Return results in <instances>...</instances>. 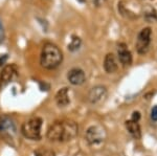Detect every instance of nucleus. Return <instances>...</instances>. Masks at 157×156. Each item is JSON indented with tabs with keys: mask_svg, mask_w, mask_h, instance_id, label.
<instances>
[{
	"mask_svg": "<svg viewBox=\"0 0 157 156\" xmlns=\"http://www.w3.org/2000/svg\"><path fill=\"white\" fill-rule=\"evenodd\" d=\"M102 1H103V0H93V2H94L95 4H98L100 2H102Z\"/></svg>",
	"mask_w": 157,
	"mask_h": 156,
	"instance_id": "obj_20",
	"label": "nucleus"
},
{
	"mask_svg": "<svg viewBox=\"0 0 157 156\" xmlns=\"http://www.w3.org/2000/svg\"><path fill=\"white\" fill-rule=\"evenodd\" d=\"M85 138L90 146H98L105 140L106 131L100 125L91 126L85 133Z\"/></svg>",
	"mask_w": 157,
	"mask_h": 156,
	"instance_id": "obj_4",
	"label": "nucleus"
},
{
	"mask_svg": "<svg viewBox=\"0 0 157 156\" xmlns=\"http://www.w3.org/2000/svg\"><path fill=\"white\" fill-rule=\"evenodd\" d=\"M117 56L120 62L124 66H130L132 64V54L125 43H120L117 45Z\"/></svg>",
	"mask_w": 157,
	"mask_h": 156,
	"instance_id": "obj_8",
	"label": "nucleus"
},
{
	"mask_svg": "<svg viewBox=\"0 0 157 156\" xmlns=\"http://www.w3.org/2000/svg\"><path fill=\"white\" fill-rule=\"evenodd\" d=\"M106 94H107L106 87L98 85V86L93 87L90 90L89 94H88V101H89L91 104H97V103L101 102L106 97Z\"/></svg>",
	"mask_w": 157,
	"mask_h": 156,
	"instance_id": "obj_9",
	"label": "nucleus"
},
{
	"mask_svg": "<svg viewBox=\"0 0 157 156\" xmlns=\"http://www.w3.org/2000/svg\"><path fill=\"white\" fill-rule=\"evenodd\" d=\"M81 1H84V0H81Z\"/></svg>",
	"mask_w": 157,
	"mask_h": 156,
	"instance_id": "obj_21",
	"label": "nucleus"
},
{
	"mask_svg": "<svg viewBox=\"0 0 157 156\" xmlns=\"http://www.w3.org/2000/svg\"><path fill=\"white\" fill-rule=\"evenodd\" d=\"M42 120L40 117H32L21 126V133L24 137L32 140H38L41 137Z\"/></svg>",
	"mask_w": 157,
	"mask_h": 156,
	"instance_id": "obj_3",
	"label": "nucleus"
},
{
	"mask_svg": "<svg viewBox=\"0 0 157 156\" xmlns=\"http://www.w3.org/2000/svg\"><path fill=\"white\" fill-rule=\"evenodd\" d=\"M63 61V54L61 49L54 43L47 42L43 45L40 56V64L45 69H56Z\"/></svg>",
	"mask_w": 157,
	"mask_h": 156,
	"instance_id": "obj_2",
	"label": "nucleus"
},
{
	"mask_svg": "<svg viewBox=\"0 0 157 156\" xmlns=\"http://www.w3.org/2000/svg\"><path fill=\"white\" fill-rule=\"evenodd\" d=\"M17 74V67L14 64H9L4 66L0 74V89L6 87Z\"/></svg>",
	"mask_w": 157,
	"mask_h": 156,
	"instance_id": "obj_6",
	"label": "nucleus"
},
{
	"mask_svg": "<svg viewBox=\"0 0 157 156\" xmlns=\"http://www.w3.org/2000/svg\"><path fill=\"white\" fill-rule=\"evenodd\" d=\"M67 80L71 85L75 86H80V85L84 84L86 81V75L85 72L81 68H72L68 71L67 74Z\"/></svg>",
	"mask_w": 157,
	"mask_h": 156,
	"instance_id": "obj_7",
	"label": "nucleus"
},
{
	"mask_svg": "<svg viewBox=\"0 0 157 156\" xmlns=\"http://www.w3.org/2000/svg\"><path fill=\"white\" fill-rule=\"evenodd\" d=\"M78 134V126L73 120H58L47 130L46 136L52 142H68Z\"/></svg>",
	"mask_w": 157,
	"mask_h": 156,
	"instance_id": "obj_1",
	"label": "nucleus"
},
{
	"mask_svg": "<svg viewBox=\"0 0 157 156\" xmlns=\"http://www.w3.org/2000/svg\"><path fill=\"white\" fill-rule=\"evenodd\" d=\"M35 156H56V153L52 150L46 148H40L36 151Z\"/></svg>",
	"mask_w": 157,
	"mask_h": 156,
	"instance_id": "obj_16",
	"label": "nucleus"
},
{
	"mask_svg": "<svg viewBox=\"0 0 157 156\" xmlns=\"http://www.w3.org/2000/svg\"><path fill=\"white\" fill-rule=\"evenodd\" d=\"M117 62L113 54H107L104 59V69L108 72V74H113L117 70Z\"/></svg>",
	"mask_w": 157,
	"mask_h": 156,
	"instance_id": "obj_12",
	"label": "nucleus"
},
{
	"mask_svg": "<svg viewBox=\"0 0 157 156\" xmlns=\"http://www.w3.org/2000/svg\"><path fill=\"white\" fill-rule=\"evenodd\" d=\"M10 129H15L14 124L10 120H7L6 117L4 119H0V132H6Z\"/></svg>",
	"mask_w": 157,
	"mask_h": 156,
	"instance_id": "obj_15",
	"label": "nucleus"
},
{
	"mask_svg": "<svg viewBox=\"0 0 157 156\" xmlns=\"http://www.w3.org/2000/svg\"><path fill=\"white\" fill-rule=\"evenodd\" d=\"M152 31L150 27H145L138 32L137 39H136L135 47L139 55H145L148 52L151 44Z\"/></svg>",
	"mask_w": 157,
	"mask_h": 156,
	"instance_id": "obj_5",
	"label": "nucleus"
},
{
	"mask_svg": "<svg viewBox=\"0 0 157 156\" xmlns=\"http://www.w3.org/2000/svg\"><path fill=\"white\" fill-rule=\"evenodd\" d=\"M139 119H140V114H139V112H134L133 115H132V120H139Z\"/></svg>",
	"mask_w": 157,
	"mask_h": 156,
	"instance_id": "obj_19",
	"label": "nucleus"
},
{
	"mask_svg": "<svg viewBox=\"0 0 157 156\" xmlns=\"http://www.w3.org/2000/svg\"><path fill=\"white\" fill-rule=\"evenodd\" d=\"M144 18L149 23H153V22L157 21V11L154 7L150 6H146L144 10Z\"/></svg>",
	"mask_w": 157,
	"mask_h": 156,
	"instance_id": "obj_13",
	"label": "nucleus"
},
{
	"mask_svg": "<svg viewBox=\"0 0 157 156\" xmlns=\"http://www.w3.org/2000/svg\"><path fill=\"white\" fill-rule=\"evenodd\" d=\"M3 40V26H2V23L0 21V42Z\"/></svg>",
	"mask_w": 157,
	"mask_h": 156,
	"instance_id": "obj_18",
	"label": "nucleus"
},
{
	"mask_svg": "<svg viewBox=\"0 0 157 156\" xmlns=\"http://www.w3.org/2000/svg\"><path fill=\"white\" fill-rule=\"evenodd\" d=\"M81 44H82V41H81L80 38L77 36H72L71 40H70V43L68 44V49L70 51H75V50L80 48Z\"/></svg>",
	"mask_w": 157,
	"mask_h": 156,
	"instance_id": "obj_14",
	"label": "nucleus"
},
{
	"mask_svg": "<svg viewBox=\"0 0 157 156\" xmlns=\"http://www.w3.org/2000/svg\"><path fill=\"white\" fill-rule=\"evenodd\" d=\"M56 103H57V105L60 107H65L69 104L70 97H69L68 88L66 87L61 88L59 91L57 92V94H56Z\"/></svg>",
	"mask_w": 157,
	"mask_h": 156,
	"instance_id": "obj_10",
	"label": "nucleus"
},
{
	"mask_svg": "<svg viewBox=\"0 0 157 156\" xmlns=\"http://www.w3.org/2000/svg\"><path fill=\"white\" fill-rule=\"evenodd\" d=\"M151 119L154 120V122H157V105L152 108L151 111Z\"/></svg>",
	"mask_w": 157,
	"mask_h": 156,
	"instance_id": "obj_17",
	"label": "nucleus"
},
{
	"mask_svg": "<svg viewBox=\"0 0 157 156\" xmlns=\"http://www.w3.org/2000/svg\"><path fill=\"white\" fill-rule=\"evenodd\" d=\"M126 128H127L128 132L130 133L131 135L136 138V139H139L141 137V129H140V125H139L138 120H129L126 122Z\"/></svg>",
	"mask_w": 157,
	"mask_h": 156,
	"instance_id": "obj_11",
	"label": "nucleus"
}]
</instances>
